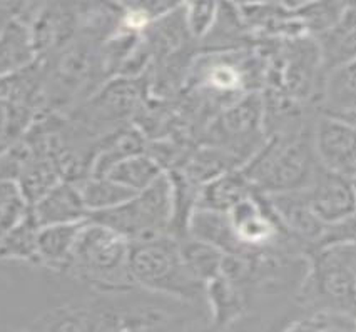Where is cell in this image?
Segmentation results:
<instances>
[{"mask_svg": "<svg viewBox=\"0 0 356 332\" xmlns=\"http://www.w3.org/2000/svg\"><path fill=\"white\" fill-rule=\"evenodd\" d=\"M313 122L296 131L268 135L251 159L241 165L256 192H289L308 185L320 165L313 145Z\"/></svg>", "mask_w": 356, "mask_h": 332, "instance_id": "6da1fadb", "label": "cell"}, {"mask_svg": "<svg viewBox=\"0 0 356 332\" xmlns=\"http://www.w3.org/2000/svg\"><path fill=\"white\" fill-rule=\"evenodd\" d=\"M131 242L104 224L87 219L74 247L65 276L92 292L134 288L129 271Z\"/></svg>", "mask_w": 356, "mask_h": 332, "instance_id": "7a4b0ae2", "label": "cell"}, {"mask_svg": "<svg viewBox=\"0 0 356 332\" xmlns=\"http://www.w3.org/2000/svg\"><path fill=\"white\" fill-rule=\"evenodd\" d=\"M129 271L140 289L206 306V285L186 267L176 235L163 234L131 242Z\"/></svg>", "mask_w": 356, "mask_h": 332, "instance_id": "3957f363", "label": "cell"}, {"mask_svg": "<svg viewBox=\"0 0 356 332\" xmlns=\"http://www.w3.org/2000/svg\"><path fill=\"white\" fill-rule=\"evenodd\" d=\"M308 257V274L298 296L300 314L313 309H333L351 314L356 306L351 244H331L309 252Z\"/></svg>", "mask_w": 356, "mask_h": 332, "instance_id": "277c9868", "label": "cell"}, {"mask_svg": "<svg viewBox=\"0 0 356 332\" xmlns=\"http://www.w3.org/2000/svg\"><path fill=\"white\" fill-rule=\"evenodd\" d=\"M172 214V182L169 174L164 172L149 188L136 192L124 204L90 214L89 219L119 232L129 242H138L171 234Z\"/></svg>", "mask_w": 356, "mask_h": 332, "instance_id": "5b68a950", "label": "cell"}, {"mask_svg": "<svg viewBox=\"0 0 356 332\" xmlns=\"http://www.w3.org/2000/svg\"><path fill=\"white\" fill-rule=\"evenodd\" d=\"M264 140L266 131L263 94L258 90L244 94L238 101L219 110L206 131V144L233 153L243 165L264 144Z\"/></svg>", "mask_w": 356, "mask_h": 332, "instance_id": "8992f818", "label": "cell"}, {"mask_svg": "<svg viewBox=\"0 0 356 332\" xmlns=\"http://www.w3.org/2000/svg\"><path fill=\"white\" fill-rule=\"evenodd\" d=\"M273 214L278 219L281 229L300 246L306 254L323 246L328 224L318 217L306 197L305 189L289 192L263 194Z\"/></svg>", "mask_w": 356, "mask_h": 332, "instance_id": "52a82bcc", "label": "cell"}, {"mask_svg": "<svg viewBox=\"0 0 356 332\" xmlns=\"http://www.w3.org/2000/svg\"><path fill=\"white\" fill-rule=\"evenodd\" d=\"M313 145L325 167L348 174L356 169V124L339 115L318 112L313 122Z\"/></svg>", "mask_w": 356, "mask_h": 332, "instance_id": "ba28073f", "label": "cell"}, {"mask_svg": "<svg viewBox=\"0 0 356 332\" xmlns=\"http://www.w3.org/2000/svg\"><path fill=\"white\" fill-rule=\"evenodd\" d=\"M306 197L323 222L338 224L356 210V188L348 174L318 165L305 188Z\"/></svg>", "mask_w": 356, "mask_h": 332, "instance_id": "9c48e42d", "label": "cell"}, {"mask_svg": "<svg viewBox=\"0 0 356 332\" xmlns=\"http://www.w3.org/2000/svg\"><path fill=\"white\" fill-rule=\"evenodd\" d=\"M31 210L39 226L81 222L89 219V210L82 201L79 185L67 179L59 181L42 194L34 204H31Z\"/></svg>", "mask_w": 356, "mask_h": 332, "instance_id": "30bf717a", "label": "cell"}, {"mask_svg": "<svg viewBox=\"0 0 356 332\" xmlns=\"http://www.w3.org/2000/svg\"><path fill=\"white\" fill-rule=\"evenodd\" d=\"M206 309L214 329H229L250 315L246 294L222 272L206 284Z\"/></svg>", "mask_w": 356, "mask_h": 332, "instance_id": "8fae6325", "label": "cell"}, {"mask_svg": "<svg viewBox=\"0 0 356 332\" xmlns=\"http://www.w3.org/2000/svg\"><path fill=\"white\" fill-rule=\"evenodd\" d=\"M39 60L29 24L12 15L0 27V76L20 72Z\"/></svg>", "mask_w": 356, "mask_h": 332, "instance_id": "7c38bea8", "label": "cell"}, {"mask_svg": "<svg viewBox=\"0 0 356 332\" xmlns=\"http://www.w3.org/2000/svg\"><path fill=\"white\" fill-rule=\"evenodd\" d=\"M313 39L320 51L325 76L331 70L356 62V9H348L333 27Z\"/></svg>", "mask_w": 356, "mask_h": 332, "instance_id": "4fadbf2b", "label": "cell"}, {"mask_svg": "<svg viewBox=\"0 0 356 332\" xmlns=\"http://www.w3.org/2000/svg\"><path fill=\"white\" fill-rule=\"evenodd\" d=\"M86 221L40 226L37 235V256L40 267L64 274Z\"/></svg>", "mask_w": 356, "mask_h": 332, "instance_id": "5bb4252c", "label": "cell"}, {"mask_svg": "<svg viewBox=\"0 0 356 332\" xmlns=\"http://www.w3.org/2000/svg\"><path fill=\"white\" fill-rule=\"evenodd\" d=\"M252 194H256V189L252 188L251 181L248 179L243 169L238 167L201 185L197 207L227 213L244 199L251 197Z\"/></svg>", "mask_w": 356, "mask_h": 332, "instance_id": "9a60e30c", "label": "cell"}, {"mask_svg": "<svg viewBox=\"0 0 356 332\" xmlns=\"http://www.w3.org/2000/svg\"><path fill=\"white\" fill-rule=\"evenodd\" d=\"M318 110L341 117L356 112V62L326 74Z\"/></svg>", "mask_w": 356, "mask_h": 332, "instance_id": "2e32d148", "label": "cell"}, {"mask_svg": "<svg viewBox=\"0 0 356 332\" xmlns=\"http://www.w3.org/2000/svg\"><path fill=\"white\" fill-rule=\"evenodd\" d=\"M221 249L225 254H238L239 246L234 238L227 213L196 207L188 222V234Z\"/></svg>", "mask_w": 356, "mask_h": 332, "instance_id": "e0dca14e", "label": "cell"}, {"mask_svg": "<svg viewBox=\"0 0 356 332\" xmlns=\"http://www.w3.org/2000/svg\"><path fill=\"white\" fill-rule=\"evenodd\" d=\"M39 222L29 209L20 221L12 229L0 238V263H29L39 265L37 256V235Z\"/></svg>", "mask_w": 356, "mask_h": 332, "instance_id": "ac0fdd59", "label": "cell"}, {"mask_svg": "<svg viewBox=\"0 0 356 332\" xmlns=\"http://www.w3.org/2000/svg\"><path fill=\"white\" fill-rule=\"evenodd\" d=\"M179 251L188 271L201 284H208L222 272L226 254L221 249L193 235L179 238Z\"/></svg>", "mask_w": 356, "mask_h": 332, "instance_id": "d6986e66", "label": "cell"}, {"mask_svg": "<svg viewBox=\"0 0 356 332\" xmlns=\"http://www.w3.org/2000/svg\"><path fill=\"white\" fill-rule=\"evenodd\" d=\"M165 171L161 164L147 151L134 153L119 160L107 171L104 176L119 182L124 188L131 189L132 192H140L154 182L157 177L163 176Z\"/></svg>", "mask_w": 356, "mask_h": 332, "instance_id": "ffe728a7", "label": "cell"}, {"mask_svg": "<svg viewBox=\"0 0 356 332\" xmlns=\"http://www.w3.org/2000/svg\"><path fill=\"white\" fill-rule=\"evenodd\" d=\"M77 185L89 215L121 206L136 194L107 176H87Z\"/></svg>", "mask_w": 356, "mask_h": 332, "instance_id": "44dd1931", "label": "cell"}, {"mask_svg": "<svg viewBox=\"0 0 356 332\" xmlns=\"http://www.w3.org/2000/svg\"><path fill=\"white\" fill-rule=\"evenodd\" d=\"M37 114L39 110L29 103L0 101V157L22 139Z\"/></svg>", "mask_w": 356, "mask_h": 332, "instance_id": "7402d4cb", "label": "cell"}, {"mask_svg": "<svg viewBox=\"0 0 356 332\" xmlns=\"http://www.w3.org/2000/svg\"><path fill=\"white\" fill-rule=\"evenodd\" d=\"M293 9L305 28V34L316 37L333 27L343 17L348 7L341 0H308Z\"/></svg>", "mask_w": 356, "mask_h": 332, "instance_id": "603a6c76", "label": "cell"}, {"mask_svg": "<svg viewBox=\"0 0 356 332\" xmlns=\"http://www.w3.org/2000/svg\"><path fill=\"white\" fill-rule=\"evenodd\" d=\"M284 331L303 332H353L356 321L353 315L333 309H313L296 315Z\"/></svg>", "mask_w": 356, "mask_h": 332, "instance_id": "cb8c5ba5", "label": "cell"}, {"mask_svg": "<svg viewBox=\"0 0 356 332\" xmlns=\"http://www.w3.org/2000/svg\"><path fill=\"white\" fill-rule=\"evenodd\" d=\"M31 209L26 194L15 179L0 177V238Z\"/></svg>", "mask_w": 356, "mask_h": 332, "instance_id": "d4e9b609", "label": "cell"}, {"mask_svg": "<svg viewBox=\"0 0 356 332\" xmlns=\"http://www.w3.org/2000/svg\"><path fill=\"white\" fill-rule=\"evenodd\" d=\"M219 3L221 0H186L183 6V17L194 40L200 42L213 27Z\"/></svg>", "mask_w": 356, "mask_h": 332, "instance_id": "484cf974", "label": "cell"}, {"mask_svg": "<svg viewBox=\"0 0 356 332\" xmlns=\"http://www.w3.org/2000/svg\"><path fill=\"white\" fill-rule=\"evenodd\" d=\"M15 14V0H0V27Z\"/></svg>", "mask_w": 356, "mask_h": 332, "instance_id": "4316f807", "label": "cell"}, {"mask_svg": "<svg viewBox=\"0 0 356 332\" xmlns=\"http://www.w3.org/2000/svg\"><path fill=\"white\" fill-rule=\"evenodd\" d=\"M231 2H234L236 6L243 7V6H254V3H270V2H283L284 0H231Z\"/></svg>", "mask_w": 356, "mask_h": 332, "instance_id": "83f0119b", "label": "cell"}, {"mask_svg": "<svg viewBox=\"0 0 356 332\" xmlns=\"http://www.w3.org/2000/svg\"><path fill=\"white\" fill-rule=\"evenodd\" d=\"M111 2H114L115 6L122 7V9H129L132 3H134V0H111Z\"/></svg>", "mask_w": 356, "mask_h": 332, "instance_id": "f1b7e54d", "label": "cell"}, {"mask_svg": "<svg viewBox=\"0 0 356 332\" xmlns=\"http://www.w3.org/2000/svg\"><path fill=\"white\" fill-rule=\"evenodd\" d=\"M351 257H353V269L356 276V244H351Z\"/></svg>", "mask_w": 356, "mask_h": 332, "instance_id": "f546056e", "label": "cell"}, {"mask_svg": "<svg viewBox=\"0 0 356 332\" xmlns=\"http://www.w3.org/2000/svg\"><path fill=\"white\" fill-rule=\"evenodd\" d=\"M348 9H356V0H341Z\"/></svg>", "mask_w": 356, "mask_h": 332, "instance_id": "4dcf8cb0", "label": "cell"}, {"mask_svg": "<svg viewBox=\"0 0 356 332\" xmlns=\"http://www.w3.org/2000/svg\"><path fill=\"white\" fill-rule=\"evenodd\" d=\"M339 117H341V115H339ZM343 117H345V119H348V120H351V122H353V124H356V112H353V114H348V115H343Z\"/></svg>", "mask_w": 356, "mask_h": 332, "instance_id": "1f68e13d", "label": "cell"}, {"mask_svg": "<svg viewBox=\"0 0 356 332\" xmlns=\"http://www.w3.org/2000/svg\"><path fill=\"white\" fill-rule=\"evenodd\" d=\"M351 179H353V184H355V188H356V169H355V172L351 174Z\"/></svg>", "mask_w": 356, "mask_h": 332, "instance_id": "d6a6232c", "label": "cell"}, {"mask_svg": "<svg viewBox=\"0 0 356 332\" xmlns=\"http://www.w3.org/2000/svg\"><path fill=\"white\" fill-rule=\"evenodd\" d=\"M351 315H353V319H355V321H356V306H355V309L351 310Z\"/></svg>", "mask_w": 356, "mask_h": 332, "instance_id": "836d02e7", "label": "cell"}]
</instances>
